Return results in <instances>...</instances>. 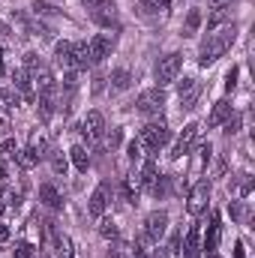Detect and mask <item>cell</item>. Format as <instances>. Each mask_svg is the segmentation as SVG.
<instances>
[{"label":"cell","instance_id":"2","mask_svg":"<svg viewBox=\"0 0 255 258\" xmlns=\"http://www.w3.org/2000/svg\"><path fill=\"white\" fill-rule=\"evenodd\" d=\"M138 141H141L144 150H162V147L171 141V132H168V126H165L162 120H153V123H147V126L141 129Z\"/></svg>","mask_w":255,"mask_h":258},{"label":"cell","instance_id":"35","mask_svg":"<svg viewBox=\"0 0 255 258\" xmlns=\"http://www.w3.org/2000/svg\"><path fill=\"white\" fill-rule=\"evenodd\" d=\"M33 12H36V15H57L60 9H57L54 3H45V0H36V3H33Z\"/></svg>","mask_w":255,"mask_h":258},{"label":"cell","instance_id":"20","mask_svg":"<svg viewBox=\"0 0 255 258\" xmlns=\"http://www.w3.org/2000/svg\"><path fill=\"white\" fill-rule=\"evenodd\" d=\"M135 180H138V186H141V189H150V183L156 180V162H153V159H147V162L141 165V171L135 174Z\"/></svg>","mask_w":255,"mask_h":258},{"label":"cell","instance_id":"42","mask_svg":"<svg viewBox=\"0 0 255 258\" xmlns=\"http://www.w3.org/2000/svg\"><path fill=\"white\" fill-rule=\"evenodd\" d=\"M243 213H246L243 210V201H234L231 204V219H243Z\"/></svg>","mask_w":255,"mask_h":258},{"label":"cell","instance_id":"5","mask_svg":"<svg viewBox=\"0 0 255 258\" xmlns=\"http://www.w3.org/2000/svg\"><path fill=\"white\" fill-rule=\"evenodd\" d=\"M114 36L111 33H96L90 42H87V54H90V63H102L105 57H111V51H114Z\"/></svg>","mask_w":255,"mask_h":258},{"label":"cell","instance_id":"7","mask_svg":"<svg viewBox=\"0 0 255 258\" xmlns=\"http://www.w3.org/2000/svg\"><path fill=\"white\" fill-rule=\"evenodd\" d=\"M93 12H90V18L99 24V27H120V21H117V6H114V0H96L93 6H90Z\"/></svg>","mask_w":255,"mask_h":258},{"label":"cell","instance_id":"19","mask_svg":"<svg viewBox=\"0 0 255 258\" xmlns=\"http://www.w3.org/2000/svg\"><path fill=\"white\" fill-rule=\"evenodd\" d=\"M72 69H87L90 66V54H87V42H72Z\"/></svg>","mask_w":255,"mask_h":258},{"label":"cell","instance_id":"8","mask_svg":"<svg viewBox=\"0 0 255 258\" xmlns=\"http://www.w3.org/2000/svg\"><path fill=\"white\" fill-rule=\"evenodd\" d=\"M165 228H168V213H165V210L147 213V219H144V237H147L150 243H159L162 234H165Z\"/></svg>","mask_w":255,"mask_h":258},{"label":"cell","instance_id":"43","mask_svg":"<svg viewBox=\"0 0 255 258\" xmlns=\"http://www.w3.org/2000/svg\"><path fill=\"white\" fill-rule=\"evenodd\" d=\"M6 240H9V228L0 222V243H6Z\"/></svg>","mask_w":255,"mask_h":258},{"label":"cell","instance_id":"34","mask_svg":"<svg viewBox=\"0 0 255 258\" xmlns=\"http://www.w3.org/2000/svg\"><path fill=\"white\" fill-rule=\"evenodd\" d=\"M126 156H129V162H141V159H144V147H141V141H138V138L126 144Z\"/></svg>","mask_w":255,"mask_h":258},{"label":"cell","instance_id":"46","mask_svg":"<svg viewBox=\"0 0 255 258\" xmlns=\"http://www.w3.org/2000/svg\"><path fill=\"white\" fill-rule=\"evenodd\" d=\"M234 258H246V252H243V243H237V246H234Z\"/></svg>","mask_w":255,"mask_h":258},{"label":"cell","instance_id":"23","mask_svg":"<svg viewBox=\"0 0 255 258\" xmlns=\"http://www.w3.org/2000/svg\"><path fill=\"white\" fill-rule=\"evenodd\" d=\"M132 87V75H129V69H114L111 72V90H117V93H123Z\"/></svg>","mask_w":255,"mask_h":258},{"label":"cell","instance_id":"14","mask_svg":"<svg viewBox=\"0 0 255 258\" xmlns=\"http://www.w3.org/2000/svg\"><path fill=\"white\" fill-rule=\"evenodd\" d=\"M108 195H111V189H108V183H99L96 189H93V195H90V204H87V210H90V216H105V207H108Z\"/></svg>","mask_w":255,"mask_h":258},{"label":"cell","instance_id":"30","mask_svg":"<svg viewBox=\"0 0 255 258\" xmlns=\"http://www.w3.org/2000/svg\"><path fill=\"white\" fill-rule=\"evenodd\" d=\"M27 147H30V150H33V153H36V156L42 159V156H45V150H48V141H45V135H42V132H33V135H30V144H27Z\"/></svg>","mask_w":255,"mask_h":258},{"label":"cell","instance_id":"15","mask_svg":"<svg viewBox=\"0 0 255 258\" xmlns=\"http://www.w3.org/2000/svg\"><path fill=\"white\" fill-rule=\"evenodd\" d=\"M84 135L87 138H102L105 135V117H102V111H87V117H84Z\"/></svg>","mask_w":255,"mask_h":258},{"label":"cell","instance_id":"50","mask_svg":"<svg viewBox=\"0 0 255 258\" xmlns=\"http://www.w3.org/2000/svg\"><path fill=\"white\" fill-rule=\"evenodd\" d=\"M225 3H228V0H213V9H216V6H225Z\"/></svg>","mask_w":255,"mask_h":258},{"label":"cell","instance_id":"4","mask_svg":"<svg viewBox=\"0 0 255 258\" xmlns=\"http://www.w3.org/2000/svg\"><path fill=\"white\" fill-rule=\"evenodd\" d=\"M135 108L141 111V114H159L162 108H165V93H162V87H150V90H141L138 93V99H135Z\"/></svg>","mask_w":255,"mask_h":258},{"label":"cell","instance_id":"45","mask_svg":"<svg viewBox=\"0 0 255 258\" xmlns=\"http://www.w3.org/2000/svg\"><path fill=\"white\" fill-rule=\"evenodd\" d=\"M6 132H9V120H6V117H0V135H6Z\"/></svg>","mask_w":255,"mask_h":258},{"label":"cell","instance_id":"22","mask_svg":"<svg viewBox=\"0 0 255 258\" xmlns=\"http://www.w3.org/2000/svg\"><path fill=\"white\" fill-rule=\"evenodd\" d=\"M69 159H72V165L84 174L87 168H90V156H87V150H84V144H75L72 150H69Z\"/></svg>","mask_w":255,"mask_h":258},{"label":"cell","instance_id":"39","mask_svg":"<svg viewBox=\"0 0 255 258\" xmlns=\"http://www.w3.org/2000/svg\"><path fill=\"white\" fill-rule=\"evenodd\" d=\"M234 87H237V66H231V69H228V72H225V90H228V93H231V90H234Z\"/></svg>","mask_w":255,"mask_h":258},{"label":"cell","instance_id":"38","mask_svg":"<svg viewBox=\"0 0 255 258\" xmlns=\"http://www.w3.org/2000/svg\"><path fill=\"white\" fill-rule=\"evenodd\" d=\"M15 258H33V246L27 240H18L15 243Z\"/></svg>","mask_w":255,"mask_h":258},{"label":"cell","instance_id":"33","mask_svg":"<svg viewBox=\"0 0 255 258\" xmlns=\"http://www.w3.org/2000/svg\"><path fill=\"white\" fill-rule=\"evenodd\" d=\"M66 168H69V162H66L63 153H51V171L57 177H66Z\"/></svg>","mask_w":255,"mask_h":258},{"label":"cell","instance_id":"16","mask_svg":"<svg viewBox=\"0 0 255 258\" xmlns=\"http://www.w3.org/2000/svg\"><path fill=\"white\" fill-rule=\"evenodd\" d=\"M198 249H201V228H198V225H189L180 252H183V258H198Z\"/></svg>","mask_w":255,"mask_h":258},{"label":"cell","instance_id":"48","mask_svg":"<svg viewBox=\"0 0 255 258\" xmlns=\"http://www.w3.org/2000/svg\"><path fill=\"white\" fill-rule=\"evenodd\" d=\"M141 3H144L147 9H156V0H141Z\"/></svg>","mask_w":255,"mask_h":258},{"label":"cell","instance_id":"1","mask_svg":"<svg viewBox=\"0 0 255 258\" xmlns=\"http://www.w3.org/2000/svg\"><path fill=\"white\" fill-rule=\"evenodd\" d=\"M237 39V27L228 21V24H222V27H216L213 30V36H207V42L201 45V51H198V63L201 66H210L216 63L228 48H231V42Z\"/></svg>","mask_w":255,"mask_h":258},{"label":"cell","instance_id":"12","mask_svg":"<svg viewBox=\"0 0 255 258\" xmlns=\"http://www.w3.org/2000/svg\"><path fill=\"white\" fill-rule=\"evenodd\" d=\"M36 108H39V120H51V114L57 111V87L54 90H39V96H36Z\"/></svg>","mask_w":255,"mask_h":258},{"label":"cell","instance_id":"24","mask_svg":"<svg viewBox=\"0 0 255 258\" xmlns=\"http://www.w3.org/2000/svg\"><path fill=\"white\" fill-rule=\"evenodd\" d=\"M69 54H72V42H57L54 45V60H57V66H63V69H72V60H69Z\"/></svg>","mask_w":255,"mask_h":258},{"label":"cell","instance_id":"37","mask_svg":"<svg viewBox=\"0 0 255 258\" xmlns=\"http://www.w3.org/2000/svg\"><path fill=\"white\" fill-rule=\"evenodd\" d=\"M24 69H27L30 75H33L36 69H42V66H39V54H36V51H27V54H24Z\"/></svg>","mask_w":255,"mask_h":258},{"label":"cell","instance_id":"6","mask_svg":"<svg viewBox=\"0 0 255 258\" xmlns=\"http://www.w3.org/2000/svg\"><path fill=\"white\" fill-rule=\"evenodd\" d=\"M207 201H210V180H198L189 189V198H186L189 216H201V213L207 210Z\"/></svg>","mask_w":255,"mask_h":258},{"label":"cell","instance_id":"10","mask_svg":"<svg viewBox=\"0 0 255 258\" xmlns=\"http://www.w3.org/2000/svg\"><path fill=\"white\" fill-rule=\"evenodd\" d=\"M195 135H198V123H186L183 132H180V138H177L174 147H171V159H180V156L189 153L192 144H195Z\"/></svg>","mask_w":255,"mask_h":258},{"label":"cell","instance_id":"9","mask_svg":"<svg viewBox=\"0 0 255 258\" xmlns=\"http://www.w3.org/2000/svg\"><path fill=\"white\" fill-rule=\"evenodd\" d=\"M12 81H15V90L21 93L24 102H36V84H33V75L27 69H15L12 72Z\"/></svg>","mask_w":255,"mask_h":258},{"label":"cell","instance_id":"32","mask_svg":"<svg viewBox=\"0 0 255 258\" xmlns=\"http://www.w3.org/2000/svg\"><path fill=\"white\" fill-rule=\"evenodd\" d=\"M204 162H210V144H198L195 147V171H201Z\"/></svg>","mask_w":255,"mask_h":258},{"label":"cell","instance_id":"3","mask_svg":"<svg viewBox=\"0 0 255 258\" xmlns=\"http://www.w3.org/2000/svg\"><path fill=\"white\" fill-rule=\"evenodd\" d=\"M180 66H183V54L180 51H168L165 57H159V63H156V81H159V87L162 84H171L177 78Z\"/></svg>","mask_w":255,"mask_h":258},{"label":"cell","instance_id":"40","mask_svg":"<svg viewBox=\"0 0 255 258\" xmlns=\"http://www.w3.org/2000/svg\"><path fill=\"white\" fill-rule=\"evenodd\" d=\"M237 129H240V114H234V117L225 120V132H228V135H234Z\"/></svg>","mask_w":255,"mask_h":258},{"label":"cell","instance_id":"17","mask_svg":"<svg viewBox=\"0 0 255 258\" xmlns=\"http://www.w3.org/2000/svg\"><path fill=\"white\" fill-rule=\"evenodd\" d=\"M228 117H231V102H228V99H219V102L213 105L210 117H207V126H222Z\"/></svg>","mask_w":255,"mask_h":258},{"label":"cell","instance_id":"13","mask_svg":"<svg viewBox=\"0 0 255 258\" xmlns=\"http://www.w3.org/2000/svg\"><path fill=\"white\" fill-rule=\"evenodd\" d=\"M219 240H222V216L219 213H210V228H207V237H204V246L201 249H207V255H213L216 246H219Z\"/></svg>","mask_w":255,"mask_h":258},{"label":"cell","instance_id":"52","mask_svg":"<svg viewBox=\"0 0 255 258\" xmlns=\"http://www.w3.org/2000/svg\"><path fill=\"white\" fill-rule=\"evenodd\" d=\"M0 75H3V57H0Z\"/></svg>","mask_w":255,"mask_h":258},{"label":"cell","instance_id":"36","mask_svg":"<svg viewBox=\"0 0 255 258\" xmlns=\"http://www.w3.org/2000/svg\"><path fill=\"white\" fill-rule=\"evenodd\" d=\"M120 141H123V129H120V126H114L108 135H105V144H108L111 150H117V147H120Z\"/></svg>","mask_w":255,"mask_h":258},{"label":"cell","instance_id":"44","mask_svg":"<svg viewBox=\"0 0 255 258\" xmlns=\"http://www.w3.org/2000/svg\"><path fill=\"white\" fill-rule=\"evenodd\" d=\"M168 6H171V0H156V9H162V12H168Z\"/></svg>","mask_w":255,"mask_h":258},{"label":"cell","instance_id":"29","mask_svg":"<svg viewBox=\"0 0 255 258\" xmlns=\"http://www.w3.org/2000/svg\"><path fill=\"white\" fill-rule=\"evenodd\" d=\"M15 159H18V165H21V168H36V165H39V156H36L30 147L18 150V153H15Z\"/></svg>","mask_w":255,"mask_h":258},{"label":"cell","instance_id":"47","mask_svg":"<svg viewBox=\"0 0 255 258\" xmlns=\"http://www.w3.org/2000/svg\"><path fill=\"white\" fill-rule=\"evenodd\" d=\"M132 258H147V252H144L141 246H135V252H132Z\"/></svg>","mask_w":255,"mask_h":258},{"label":"cell","instance_id":"53","mask_svg":"<svg viewBox=\"0 0 255 258\" xmlns=\"http://www.w3.org/2000/svg\"><path fill=\"white\" fill-rule=\"evenodd\" d=\"M210 258H219V255H216V252H213V255H210Z\"/></svg>","mask_w":255,"mask_h":258},{"label":"cell","instance_id":"11","mask_svg":"<svg viewBox=\"0 0 255 258\" xmlns=\"http://www.w3.org/2000/svg\"><path fill=\"white\" fill-rule=\"evenodd\" d=\"M177 96H180V105H183V108H195V99L201 96V81L183 78V81L177 84Z\"/></svg>","mask_w":255,"mask_h":258},{"label":"cell","instance_id":"28","mask_svg":"<svg viewBox=\"0 0 255 258\" xmlns=\"http://www.w3.org/2000/svg\"><path fill=\"white\" fill-rule=\"evenodd\" d=\"M150 192L156 195V198H165V195L171 192V177H162V174H156V180L150 183Z\"/></svg>","mask_w":255,"mask_h":258},{"label":"cell","instance_id":"51","mask_svg":"<svg viewBox=\"0 0 255 258\" xmlns=\"http://www.w3.org/2000/svg\"><path fill=\"white\" fill-rule=\"evenodd\" d=\"M81 3H84V6H93V3H96V0H81Z\"/></svg>","mask_w":255,"mask_h":258},{"label":"cell","instance_id":"26","mask_svg":"<svg viewBox=\"0 0 255 258\" xmlns=\"http://www.w3.org/2000/svg\"><path fill=\"white\" fill-rule=\"evenodd\" d=\"M138 189H141V186H138L135 174H132V177H123V183H120V192H123V198H126L129 204H135V201H138Z\"/></svg>","mask_w":255,"mask_h":258},{"label":"cell","instance_id":"25","mask_svg":"<svg viewBox=\"0 0 255 258\" xmlns=\"http://www.w3.org/2000/svg\"><path fill=\"white\" fill-rule=\"evenodd\" d=\"M198 27H201V9H189L186 21H183V36H195Z\"/></svg>","mask_w":255,"mask_h":258},{"label":"cell","instance_id":"41","mask_svg":"<svg viewBox=\"0 0 255 258\" xmlns=\"http://www.w3.org/2000/svg\"><path fill=\"white\" fill-rule=\"evenodd\" d=\"M0 150H3V156H15V153H18V147H15V141H12V138H6Z\"/></svg>","mask_w":255,"mask_h":258},{"label":"cell","instance_id":"21","mask_svg":"<svg viewBox=\"0 0 255 258\" xmlns=\"http://www.w3.org/2000/svg\"><path fill=\"white\" fill-rule=\"evenodd\" d=\"M228 18H231V9H228V6H216V9L210 12V18H207V30L213 33L216 27H222V24H228Z\"/></svg>","mask_w":255,"mask_h":258},{"label":"cell","instance_id":"18","mask_svg":"<svg viewBox=\"0 0 255 258\" xmlns=\"http://www.w3.org/2000/svg\"><path fill=\"white\" fill-rule=\"evenodd\" d=\"M39 201H42L45 207H51V210H60V207H63V198H60V192H57L51 183H42V186H39Z\"/></svg>","mask_w":255,"mask_h":258},{"label":"cell","instance_id":"31","mask_svg":"<svg viewBox=\"0 0 255 258\" xmlns=\"http://www.w3.org/2000/svg\"><path fill=\"white\" fill-rule=\"evenodd\" d=\"M99 234H102L105 240H114V237H117V222L108 219V216H99Z\"/></svg>","mask_w":255,"mask_h":258},{"label":"cell","instance_id":"49","mask_svg":"<svg viewBox=\"0 0 255 258\" xmlns=\"http://www.w3.org/2000/svg\"><path fill=\"white\" fill-rule=\"evenodd\" d=\"M0 177H6V162L0 159Z\"/></svg>","mask_w":255,"mask_h":258},{"label":"cell","instance_id":"27","mask_svg":"<svg viewBox=\"0 0 255 258\" xmlns=\"http://www.w3.org/2000/svg\"><path fill=\"white\" fill-rule=\"evenodd\" d=\"M0 102H3L6 108H18V105H21V93H18L15 87H0Z\"/></svg>","mask_w":255,"mask_h":258}]
</instances>
